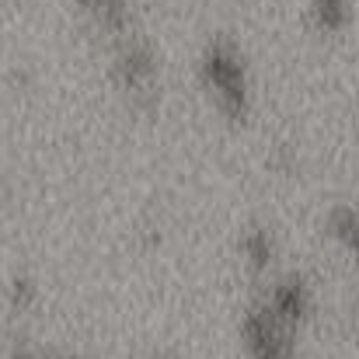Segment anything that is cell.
Here are the masks:
<instances>
[{
  "instance_id": "6da1fadb",
  "label": "cell",
  "mask_w": 359,
  "mask_h": 359,
  "mask_svg": "<svg viewBox=\"0 0 359 359\" xmlns=\"http://www.w3.org/2000/svg\"><path fill=\"white\" fill-rule=\"evenodd\" d=\"M196 77L224 119L248 122L255 109V74H251L244 46L234 35L217 32L199 46Z\"/></svg>"
},
{
  "instance_id": "7a4b0ae2",
  "label": "cell",
  "mask_w": 359,
  "mask_h": 359,
  "mask_svg": "<svg viewBox=\"0 0 359 359\" xmlns=\"http://www.w3.org/2000/svg\"><path fill=\"white\" fill-rule=\"evenodd\" d=\"M109 77L133 109L150 112L161 102V53L140 28L112 39Z\"/></svg>"
},
{
  "instance_id": "3957f363",
  "label": "cell",
  "mask_w": 359,
  "mask_h": 359,
  "mask_svg": "<svg viewBox=\"0 0 359 359\" xmlns=\"http://www.w3.org/2000/svg\"><path fill=\"white\" fill-rule=\"evenodd\" d=\"M238 342L248 359H300L304 332L279 318L265 297H251L238 318Z\"/></svg>"
},
{
  "instance_id": "277c9868",
  "label": "cell",
  "mask_w": 359,
  "mask_h": 359,
  "mask_svg": "<svg viewBox=\"0 0 359 359\" xmlns=\"http://www.w3.org/2000/svg\"><path fill=\"white\" fill-rule=\"evenodd\" d=\"M262 297H265V304H269L279 318H286V321L297 325L300 332H307V325L314 321L318 290H314V279H311L304 269L272 272L269 283L262 286Z\"/></svg>"
},
{
  "instance_id": "5b68a950",
  "label": "cell",
  "mask_w": 359,
  "mask_h": 359,
  "mask_svg": "<svg viewBox=\"0 0 359 359\" xmlns=\"http://www.w3.org/2000/svg\"><path fill=\"white\" fill-rule=\"evenodd\" d=\"M238 255L255 276H272L276 262H279V238H276V231L269 224H262V220H251L238 234Z\"/></svg>"
},
{
  "instance_id": "8992f818",
  "label": "cell",
  "mask_w": 359,
  "mask_h": 359,
  "mask_svg": "<svg viewBox=\"0 0 359 359\" xmlns=\"http://www.w3.org/2000/svg\"><path fill=\"white\" fill-rule=\"evenodd\" d=\"M91 21H95V28H102L109 39H116V35H126V32H133L136 28V21H133V4L129 0H74Z\"/></svg>"
},
{
  "instance_id": "52a82bcc",
  "label": "cell",
  "mask_w": 359,
  "mask_h": 359,
  "mask_svg": "<svg viewBox=\"0 0 359 359\" xmlns=\"http://www.w3.org/2000/svg\"><path fill=\"white\" fill-rule=\"evenodd\" d=\"M328 238L359 262V203H335L325 217Z\"/></svg>"
},
{
  "instance_id": "ba28073f",
  "label": "cell",
  "mask_w": 359,
  "mask_h": 359,
  "mask_svg": "<svg viewBox=\"0 0 359 359\" xmlns=\"http://www.w3.org/2000/svg\"><path fill=\"white\" fill-rule=\"evenodd\" d=\"M307 18L321 35H342L353 25V0H307Z\"/></svg>"
},
{
  "instance_id": "9c48e42d",
  "label": "cell",
  "mask_w": 359,
  "mask_h": 359,
  "mask_svg": "<svg viewBox=\"0 0 359 359\" xmlns=\"http://www.w3.org/2000/svg\"><path fill=\"white\" fill-rule=\"evenodd\" d=\"M39 297H42V290H39V279H35L32 272H11V276H7L4 304H7L11 314H28V311H35V307H39Z\"/></svg>"
},
{
  "instance_id": "30bf717a",
  "label": "cell",
  "mask_w": 359,
  "mask_h": 359,
  "mask_svg": "<svg viewBox=\"0 0 359 359\" xmlns=\"http://www.w3.org/2000/svg\"><path fill=\"white\" fill-rule=\"evenodd\" d=\"M7 359H81L70 353H39V349H14Z\"/></svg>"
},
{
  "instance_id": "8fae6325",
  "label": "cell",
  "mask_w": 359,
  "mask_h": 359,
  "mask_svg": "<svg viewBox=\"0 0 359 359\" xmlns=\"http://www.w3.org/2000/svg\"><path fill=\"white\" fill-rule=\"evenodd\" d=\"M349 332H353V339H356V346H359V304L349 311Z\"/></svg>"
},
{
  "instance_id": "7c38bea8",
  "label": "cell",
  "mask_w": 359,
  "mask_h": 359,
  "mask_svg": "<svg viewBox=\"0 0 359 359\" xmlns=\"http://www.w3.org/2000/svg\"><path fill=\"white\" fill-rule=\"evenodd\" d=\"M147 359H175V356H168V353H150Z\"/></svg>"
}]
</instances>
